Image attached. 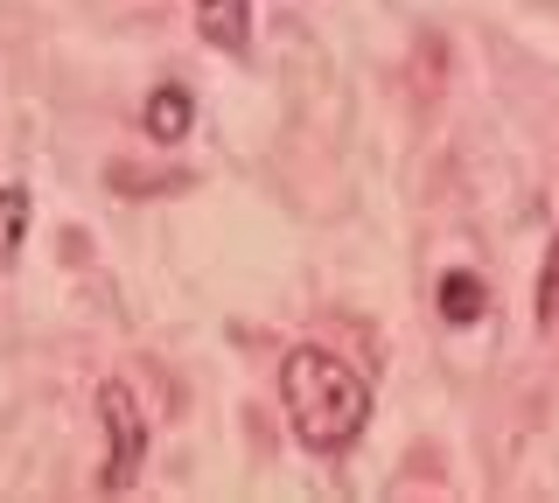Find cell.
<instances>
[{
  "instance_id": "6da1fadb",
  "label": "cell",
  "mask_w": 559,
  "mask_h": 503,
  "mask_svg": "<svg viewBox=\"0 0 559 503\" xmlns=\"http://www.w3.org/2000/svg\"><path fill=\"white\" fill-rule=\"evenodd\" d=\"M280 398H287V427L308 455H343L364 433V420H371V385L336 350H322V343L287 350V363H280Z\"/></svg>"
},
{
  "instance_id": "7a4b0ae2",
  "label": "cell",
  "mask_w": 559,
  "mask_h": 503,
  "mask_svg": "<svg viewBox=\"0 0 559 503\" xmlns=\"http://www.w3.org/2000/svg\"><path fill=\"white\" fill-rule=\"evenodd\" d=\"M98 412H105V468H98V490L105 496H127L140 462H147V412H140L133 385H98Z\"/></svg>"
},
{
  "instance_id": "3957f363",
  "label": "cell",
  "mask_w": 559,
  "mask_h": 503,
  "mask_svg": "<svg viewBox=\"0 0 559 503\" xmlns=\"http://www.w3.org/2000/svg\"><path fill=\"white\" fill-rule=\"evenodd\" d=\"M197 28L210 49L245 57V43H252V0H197Z\"/></svg>"
},
{
  "instance_id": "277c9868",
  "label": "cell",
  "mask_w": 559,
  "mask_h": 503,
  "mask_svg": "<svg viewBox=\"0 0 559 503\" xmlns=\"http://www.w3.org/2000/svg\"><path fill=\"white\" fill-rule=\"evenodd\" d=\"M140 127H147V141L175 147L189 127H197V98H189L182 84H162V92H147V106H140Z\"/></svg>"
},
{
  "instance_id": "5b68a950",
  "label": "cell",
  "mask_w": 559,
  "mask_h": 503,
  "mask_svg": "<svg viewBox=\"0 0 559 503\" xmlns=\"http://www.w3.org/2000/svg\"><path fill=\"white\" fill-rule=\"evenodd\" d=\"M22 245H28V189L8 182L0 189V273L22 259Z\"/></svg>"
},
{
  "instance_id": "8992f818",
  "label": "cell",
  "mask_w": 559,
  "mask_h": 503,
  "mask_svg": "<svg viewBox=\"0 0 559 503\" xmlns=\"http://www.w3.org/2000/svg\"><path fill=\"white\" fill-rule=\"evenodd\" d=\"M483 301H489V287L476 280V273H441V322H476L483 315Z\"/></svg>"
},
{
  "instance_id": "52a82bcc",
  "label": "cell",
  "mask_w": 559,
  "mask_h": 503,
  "mask_svg": "<svg viewBox=\"0 0 559 503\" xmlns=\"http://www.w3.org/2000/svg\"><path fill=\"white\" fill-rule=\"evenodd\" d=\"M538 328H559V231L546 245V266H538Z\"/></svg>"
}]
</instances>
